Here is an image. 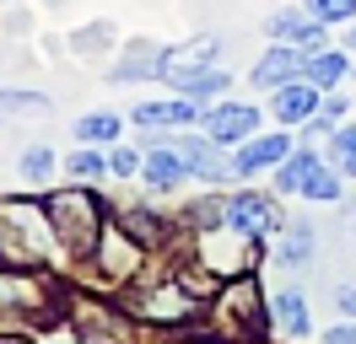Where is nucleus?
Instances as JSON below:
<instances>
[{
    "mask_svg": "<svg viewBox=\"0 0 356 344\" xmlns=\"http://www.w3.org/2000/svg\"><path fill=\"white\" fill-rule=\"evenodd\" d=\"M0 108H11V113H49V97H38V92H6L0 86Z\"/></svg>",
    "mask_w": 356,
    "mask_h": 344,
    "instance_id": "nucleus-28",
    "label": "nucleus"
},
{
    "mask_svg": "<svg viewBox=\"0 0 356 344\" xmlns=\"http://www.w3.org/2000/svg\"><path fill=\"white\" fill-rule=\"evenodd\" d=\"M189 178V167H184V156H178V146H152L146 156H140V183L156 194H173L178 183Z\"/></svg>",
    "mask_w": 356,
    "mask_h": 344,
    "instance_id": "nucleus-8",
    "label": "nucleus"
},
{
    "mask_svg": "<svg viewBox=\"0 0 356 344\" xmlns=\"http://www.w3.org/2000/svg\"><path fill=\"white\" fill-rule=\"evenodd\" d=\"M140 318H152V322L195 318V291H184V285H152V291L140 296Z\"/></svg>",
    "mask_w": 356,
    "mask_h": 344,
    "instance_id": "nucleus-12",
    "label": "nucleus"
},
{
    "mask_svg": "<svg viewBox=\"0 0 356 344\" xmlns=\"http://www.w3.org/2000/svg\"><path fill=\"white\" fill-rule=\"evenodd\" d=\"M270 322H275L281 334H291V339H302V334H308V301L297 296V291H281V296L270 301Z\"/></svg>",
    "mask_w": 356,
    "mask_h": 344,
    "instance_id": "nucleus-19",
    "label": "nucleus"
},
{
    "mask_svg": "<svg viewBox=\"0 0 356 344\" xmlns=\"http://www.w3.org/2000/svg\"><path fill=\"white\" fill-rule=\"evenodd\" d=\"M346 70H351V60H346V54H334V49H318V54H308V60H302V76H308L313 86H324V92H330Z\"/></svg>",
    "mask_w": 356,
    "mask_h": 344,
    "instance_id": "nucleus-20",
    "label": "nucleus"
},
{
    "mask_svg": "<svg viewBox=\"0 0 356 344\" xmlns=\"http://www.w3.org/2000/svg\"><path fill=\"white\" fill-rule=\"evenodd\" d=\"M351 76H356V64H351Z\"/></svg>",
    "mask_w": 356,
    "mask_h": 344,
    "instance_id": "nucleus-37",
    "label": "nucleus"
},
{
    "mask_svg": "<svg viewBox=\"0 0 356 344\" xmlns=\"http://www.w3.org/2000/svg\"><path fill=\"white\" fill-rule=\"evenodd\" d=\"M54 248H60V237H54V221H49L44 205H33V199H6L0 205V253L11 258V264L33 269Z\"/></svg>",
    "mask_w": 356,
    "mask_h": 344,
    "instance_id": "nucleus-1",
    "label": "nucleus"
},
{
    "mask_svg": "<svg viewBox=\"0 0 356 344\" xmlns=\"http://www.w3.org/2000/svg\"><path fill=\"white\" fill-rule=\"evenodd\" d=\"M351 49H356V27H351Z\"/></svg>",
    "mask_w": 356,
    "mask_h": 344,
    "instance_id": "nucleus-35",
    "label": "nucleus"
},
{
    "mask_svg": "<svg viewBox=\"0 0 356 344\" xmlns=\"http://www.w3.org/2000/svg\"><path fill=\"white\" fill-rule=\"evenodd\" d=\"M254 124H259V113H254L248 103H222V108L205 113V129H211L216 146H238V140H248Z\"/></svg>",
    "mask_w": 356,
    "mask_h": 344,
    "instance_id": "nucleus-10",
    "label": "nucleus"
},
{
    "mask_svg": "<svg viewBox=\"0 0 356 344\" xmlns=\"http://www.w3.org/2000/svg\"><path fill=\"white\" fill-rule=\"evenodd\" d=\"M313 253H318V237H313L308 226H302V221H291V226H286V237L275 242V258H281L286 269H308V264H313Z\"/></svg>",
    "mask_w": 356,
    "mask_h": 344,
    "instance_id": "nucleus-18",
    "label": "nucleus"
},
{
    "mask_svg": "<svg viewBox=\"0 0 356 344\" xmlns=\"http://www.w3.org/2000/svg\"><path fill=\"white\" fill-rule=\"evenodd\" d=\"M65 172L76 178V183H97V178L108 172V162H103L97 150H70V156H65Z\"/></svg>",
    "mask_w": 356,
    "mask_h": 344,
    "instance_id": "nucleus-24",
    "label": "nucleus"
},
{
    "mask_svg": "<svg viewBox=\"0 0 356 344\" xmlns=\"http://www.w3.org/2000/svg\"><path fill=\"white\" fill-rule=\"evenodd\" d=\"M44 210L49 221H54V237H60V248L76 258H87L97 242H103V205H97V194L87 189H60V194H49L44 199Z\"/></svg>",
    "mask_w": 356,
    "mask_h": 344,
    "instance_id": "nucleus-2",
    "label": "nucleus"
},
{
    "mask_svg": "<svg viewBox=\"0 0 356 344\" xmlns=\"http://www.w3.org/2000/svg\"><path fill=\"white\" fill-rule=\"evenodd\" d=\"M49 344H60V339H49ZM76 344H81V339H76Z\"/></svg>",
    "mask_w": 356,
    "mask_h": 344,
    "instance_id": "nucleus-36",
    "label": "nucleus"
},
{
    "mask_svg": "<svg viewBox=\"0 0 356 344\" xmlns=\"http://www.w3.org/2000/svg\"><path fill=\"white\" fill-rule=\"evenodd\" d=\"M119 113H87V119H76V140H87V146H108L119 140Z\"/></svg>",
    "mask_w": 356,
    "mask_h": 344,
    "instance_id": "nucleus-22",
    "label": "nucleus"
},
{
    "mask_svg": "<svg viewBox=\"0 0 356 344\" xmlns=\"http://www.w3.org/2000/svg\"><path fill=\"white\" fill-rule=\"evenodd\" d=\"M313 167H318V150H291L286 162L275 167V189L281 194H302V183H308Z\"/></svg>",
    "mask_w": 356,
    "mask_h": 344,
    "instance_id": "nucleus-21",
    "label": "nucleus"
},
{
    "mask_svg": "<svg viewBox=\"0 0 356 344\" xmlns=\"http://www.w3.org/2000/svg\"><path fill=\"white\" fill-rule=\"evenodd\" d=\"M275 119L281 124H297V119H313L318 113V86L308 81V76H297V81H286V86H275Z\"/></svg>",
    "mask_w": 356,
    "mask_h": 344,
    "instance_id": "nucleus-16",
    "label": "nucleus"
},
{
    "mask_svg": "<svg viewBox=\"0 0 356 344\" xmlns=\"http://www.w3.org/2000/svg\"><path fill=\"white\" fill-rule=\"evenodd\" d=\"M0 312H49V285L33 269H0Z\"/></svg>",
    "mask_w": 356,
    "mask_h": 344,
    "instance_id": "nucleus-5",
    "label": "nucleus"
},
{
    "mask_svg": "<svg viewBox=\"0 0 356 344\" xmlns=\"http://www.w3.org/2000/svg\"><path fill=\"white\" fill-rule=\"evenodd\" d=\"M302 194H308V199H324V205H334V199H340V172L318 162V167L308 172V183H302Z\"/></svg>",
    "mask_w": 356,
    "mask_h": 344,
    "instance_id": "nucleus-23",
    "label": "nucleus"
},
{
    "mask_svg": "<svg viewBox=\"0 0 356 344\" xmlns=\"http://www.w3.org/2000/svg\"><path fill=\"white\" fill-rule=\"evenodd\" d=\"M222 307H227V322H238V328H243V334H265V301H259V285H254V280H238V291H227L222 296Z\"/></svg>",
    "mask_w": 356,
    "mask_h": 344,
    "instance_id": "nucleus-13",
    "label": "nucleus"
},
{
    "mask_svg": "<svg viewBox=\"0 0 356 344\" xmlns=\"http://www.w3.org/2000/svg\"><path fill=\"white\" fill-rule=\"evenodd\" d=\"M108 172H113V178H135V172H140V156H135L130 146H119L108 156Z\"/></svg>",
    "mask_w": 356,
    "mask_h": 344,
    "instance_id": "nucleus-31",
    "label": "nucleus"
},
{
    "mask_svg": "<svg viewBox=\"0 0 356 344\" xmlns=\"http://www.w3.org/2000/svg\"><path fill=\"white\" fill-rule=\"evenodd\" d=\"M334 167L356 178V129H334Z\"/></svg>",
    "mask_w": 356,
    "mask_h": 344,
    "instance_id": "nucleus-30",
    "label": "nucleus"
},
{
    "mask_svg": "<svg viewBox=\"0 0 356 344\" xmlns=\"http://www.w3.org/2000/svg\"><path fill=\"white\" fill-rule=\"evenodd\" d=\"M227 86H232V76H227L222 64H211V70H200L184 92H189V97H216V92H227Z\"/></svg>",
    "mask_w": 356,
    "mask_h": 344,
    "instance_id": "nucleus-26",
    "label": "nucleus"
},
{
    "mask_svg": "<svg viewBox=\"0 0 356 344\" xmlns=\"http://www.w3.org/2000/svg\"><path fill=\"white\" fill-rule=\"evenodd\" d=\"M286 156H291L286 135H270V140H254V135H248V146L232 156V172H238V178H254V172H265V167H281Z\"/></svg>",
    "mask_w": 356,
    "mask_h": 344,
    "instance_id": "nucleus-15",
    "label": "nucleus"
},
{
    "mask_svg": "<svg viewBox=\"0 0 356 344\" xmlns=\"http://www.w3.org/2000/svg\"><path fill=\"white\" fill-rule=\"evenodd\" d=\"M162 54H168V49H156V43H130V49H124V60L113 64V81H140V76H162Z\"/></svg>",
    "mask_w": 356,
    "mask_h": 344,
    "instance_id": "nucleus-17",
    "label": "nucleus"
},
{
    "mask_svg": "<svg viewBox=\"0 0 356 344\" xmlns=\"http://www.w3.org/2000/svg\"><path fill=\"white\" fill-rule=\"evenodd\" d=\"M318 113H324V119H334V124H340V119H346V97H330V92H324V108H318Z\"/></svg>",
    "mask_w": 356,
    "mask_h": 344,
    "instance_id": "nucleus-32",
    "label": "nucleus"
},
{
    "mask_svg": "<svg viewBox=\"0 0 356 344\" xmlns=\"http://www.w3.org/2000/svg\"><path fill=\"white\" fill-rule=\"evenodd\" d=\"M324 344H356V328H351V322H346V328H330Z\"/></svg>",
    "mask_w": 356,
    "mask_h": 344,
    "instance_id": "nucleus-33",
    "label": "nucleus"
},
{
    "mask_svg": "<svg viewBox=\"0 0 356 344\" xmlns=\"http://www.w3.org/2000/svg\"><path fill=\"white\" fill-rule=\"evenodd\" d=\"M334 301H340V312H356V291H351V285H340V291H334Z\"/></svg>",
    "mask_w": 356,
    "mask_h": 344,
    "instance_id": "nucleus-34",
    "label": "nucleus"
},
{
    "mask_svg": "<svg viewBox=\"0 0 356 344\" xmlns=\"http://www.w3.org/2000/svg\"><path fill=\"white\" fill-rule=\"evenodd\" d=\"M70 328L81 344H135V328L124 322V312L97 307V301H70Z\"/></svg>",
    "mask_w": 356,
    "mask_h": 344,
    "instance_id": "nucleus-3",
    "label": "nucleus"
},
{
    "mask_svg": "<svg viewBox=\"0 0 356 344\" xmlns=\"http://www.w3.org/2000/svg\"><path fill=\"white\" fill-rule=\"evenodd\" d=\"M124 232H130L135 242H162V221L146 215V210H130V215H124Z\"/></svg>",
    "mask_w": 356,
    "mask_h": 344,
    "instance_id": "nucleus-27",
    "label": "nucleus"
},
{
    "mask_svg": "<svg viewBox=\"0 0 356 344\" xmlns=\"http://www.w3.org/2000/svg\"><path fill=\"white\" fill-rule=\"evenodd\" d=\"M200 119V97H168V103H140L135 108V124L140 129H184Z\"/></svg>",
    "mask_w": 356,
    "mask_h": 344,
    "instance_id": "nucleus-11",
    "label": "nucleus"
},
{
    "mask_svg": "<svg viewBox=\"0 0 356 344\" xmlns=\"http://www.w3.org/2000/svg\"><path fill=\"white\" fill-rule=\"evenodd\" d=\"M216 49H222L216 38H195V43H184V49H168V54H162V81L189 86L200 70H211V64H216Z\"/></svg>",
    "mask_w": 356,
    "mask_h": 344,
    "instance_id": "nucleus-7",
    "label": "nucleus"
},
{
    "mask_svg": "<svg viewBox=\"0 0 356 344\" xmlns=\"http://www.w3.org/2000/svg\"><path fill=\"white\" fill-rule=\"evenodd\" d=\"M227 226L254 242V237H265L270 226H281V215H275V205H270L265 194H232V199H227Z\"/></svg>",
    "mask_w": 356,
    "mask_h": 344,
    "instance_id": "nucleus-6",
    "label": "nucleus"
},
{
    "mask_svg": "<svg viewBox=\"0 0 356 344\" xmlns=\"http://www.w3.org/2000/svg\"><path fill=\"white\" fill-rule=\"evenodd\" d=\"M178 156H184V167H189V178H205V183H222V178H232V162L222 156V146L216 140H173Z\"/></svg>",
    "mask_w": 356,
    "mask_h": 344,
    "instance_id": "nucleus-9",
    "label": "nucleus"
},
{
    "mask_svg": "<svg viewBox=\"0 0 356 344\" xmlns=\"http://www.w3.org/2000/svg\"><path fill=\"white\" fill-rule=\"evenodd\" d=\"M17 167H22L27 183H49V178H54V150H49V146H33V150H22V162H17Z\"/></svg>",
    "mask_w": 356,
    "mask_h": 344,
    "instance_id": "nucleus-25",
    "label": "nucleus"
},
{
    "mask_svg": "<svg viewBox=\"0 0 356 344\" xmlns=\"http://www.w3.org/2000/svg\"><path fill=\"white\" fill-rule=\"evenodd\" d=\"M324 27H330V22H318L308 6H286V11H270V17H265L270 38L297 43V49H324Z\"/></svg>",
    "mask_w": 356,
    "mask_h": 344,
    "instance_id": "nucleus-4",
    "label": "nucleus"
},
{
    "mask_svg": "<svg viewBox=\"0 0 356 344\" xmlns=\"http://www.w3.org/2000/svg\"><path fill=\"white\" fill-rule=\"evenodd\" d=\"M308 11L318 22H351L356 17V0H308Z\"/></svg>",
    "mask_w": 356,
    "mask_h": 344,
    "instance_id": "nucleus-29",
    "label": "nucleus"
},
{
    "mask_svg": "<svg viewBox=\"0 0 356 344\" xmlns=\"http://www.w3.org/2000/svg\"><path fill=\"white\" fill-rule=\"evenodd\" d=\"M302 60H308V49H297V43H275L265 60L254 64V86H286V81H297L302 76Z\"/></svg>",
    "mask_w": 356,
    "mask_h": 344,
    "instance_id": "nucleus-14",
    "label": "nucleus"
}]
</instances>
